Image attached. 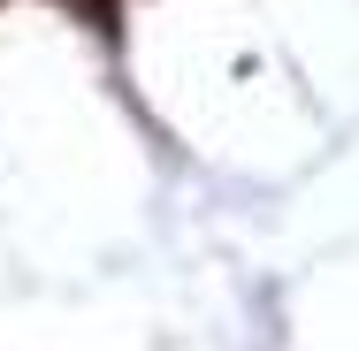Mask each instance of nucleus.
Here are the masks:
<instances>
[{
  "label": "nucleus",
  "instance_id": "f257e3e1",
  "mask_svg": "<svg viewBox=\"0 0 359 351\" xmlns=\"http://www.w3.org/2000/svg\"><path fill=\"white\" fill-rule=\"evenodd\" d=\"M69 8L92 23V31H107V39H115V0H69Z\"/></svg>",
  "mask_w": 359,
  "mask_h": 351
}]
</instances>
